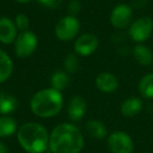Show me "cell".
Instances as JSON below:
<instances>
[{
    "mask_svg": "<svg viewBox=\"0 0 153 153\" xmlns=\"http://www.w3.org/2000/svg\"><path fill=\"white\" fill-rule=\"evenodd\" d=\"M48 147L53 153H80L84 148L83 134L72 124H59L49 135Z\"/></svg>",
    "mask_w": 153,
    "mask_h": 153,
    "instance_id": "obj_1",
    "label": "cell"
},
{
    "mask_svg": "<svg viewBox=\"0 0 153 153\" xmlns=\"http://www.w3.org/2000/svg\"><path fill=\"white\" fill-rule=\"evenodd\" d=\"M18 143L27 153H43L49 145V134L44 126L35 122L21 125L17 130Z\"/></svg>",
    "mask_w": 153,
    "mask_h": 153,
    "instance_id": "obj_2",
    "label": "cell"
},
{
    "mask_svg": "<svg viewBox=\"0 0 153 153\" xmlns=\"http://www.w3.org/2000/svg\"><path fill=\"white\" fill-rule=\"evenodd\" d=\"M63 104L64 100L61 91L49 87L37 91L30 100V106L34 114L47 119L60 113L63 108Z\"/></svg>",
    "mask_w": 153,
    "mask_h": 153,
    "instance_id": "obj_3",
    "label": "cell"
},
{
    "mask_svg": "<svg viewBox=\"0 0 153 153\" xmlns=\"http://www.w3.org/2000/svg\"><path fill=\"white\" fill-rule=\"evenodd\" d=\"M15 53L18 58L25 59L35 53L38 46V38L30 30L21 32L15 40Z\"/></svg>",
    "mask_w": 153,
    "mask_h": 153,
    "instance_id": "obj_4",
    "label": "cell"
},
{
    "mask_svg": "<svg viewBox=\"0 0 153 153\" xmlns=\"http://www.w3.org/2000/svg\"><path fill=\"white\" fill-rule=\"evenodd\" d=\"M80 32V21L76 16L68 15L61 18L55 27V34L61 41H70Z\"/></svg>",
    "mask_w": 153,
    "mask_h": 153,
    "instance_id": "obj_5",
    "label": "cell"
},
{
    "mask_svg": "<svg viewBox=\"0 0 153 153\" xmlns=\"http://www.w3.org/2000/svg\"><path fill=\"white\" fill-rule=\"evenodd\" d=\"M153 33V20L150 17L137 18L134 20L129 27V36L134 42L142 43L148 40Z\"/></svg>",
    "mask_w": 153,
    "mask_h": 153,
    "instance_id": "obj_6",
    "label": "cell"
},
{
    "mask_svg": "<svg viewBox=\"0 0 153 153\" xmlns=\"http://www.w3.org/2000/svg\"><path fill=\"white\" fill-rule=\"evenodd\" d=\"M108 148L111 153H133L134 144L131 136L124 131H114L108 136Z\"/></svg>",
    "mask_w": 153,
    "mask_h": 153,
    "instance_id": "obj_7",
    "label": "cell"
},
{
    "mask_svg": "<svg viewBox=\"0 0 153 153\" xmlns=\"http://www.w3.org/2000/svg\"><path fill=\"white\" fill-rule=\"evenodd\" d=\"M132 16H133L132 7L121 3L113 7L110 14V22L115 28L123 30L131 24Z\"/></svg>",
    "mask_w": 153,
    "mask_h": 153,
    "instance_id": "obj_8",
    "label": "cell"
},
{
    "mask_svg": "<svg viewBox=\"0 0 153 153\" xmlns=\"http://www.w3.org/2000/svg\"><path fill=\"white\" fill-rule=\"evenodd\" d=\"M99 45H100V41L98 37L91 33H86L76 39L74 48L76 55L88 57L98 49Z\"/></svg>",
    "mask_w": 153,
    "mask_h": 153,
    "instance_id": "obj_9",
    "label": "cell"
},
{
    "mask_svg": "<svg viewBox=\"0 0 153 153\" xmlns=\"http://www.w3.org/2000/svg\"><path fill=\"white\" fill-rule=\"evenodd\" d=\"M16 23L9 17H0V42L3 44H12L18 36Z\"/></svg>",
    "mask_w": 153,
    "mask_h": 153,
    "instance_id": "obj_10",
    "label": "cell"
},
{
    "mask_svg": "<svg viewBox=\"0 0 153 153\" xmlns=\"http://www.w3.org/2000/svg\"><path fill=\"white\" fill-rule=\"evenodd\" d=\"M96 86L104 94H112L119 87L117 76L110 72H102L96 78Z\"/></svg>",
    "mask_w": 153,
    "mask_h": 153,
    "instance_id": "obj_11",
    "label": "cell"
},
{
    "mask_svg": "<svg viewBox=\"0 0 153 153\" xmlns=\"http://www.w3.org/2000/svg\"><path fill=\"white\" fill-rule=\"evenodd\" d=\"M86 109H87V106H86L85 100L82 97L76 96L70 99L67 105L68 117L71 121H80L85 115Z\"/></svg>",
    "mask_w": 153,
    "mask_h": 153,
    "instance_id": "obj_12",
    "label": "cell"
},
{
    "mask_svg": "<svg viewBox=\"0 0 153 153\" xmlns=\"http://www.w3.org/2000/svg\"><path fill=\"white\" fill-rule=\"evenodd\" d=\"M143 101L142 99L137 97H131L128 98L122 103L121 112L123 115L128 117H132L134 115L138 114L143 109Z\"/></svg>",
    "mask_w": 153,
    "mask_h": 153,
    "instance_id": "obj_13",
    "label": "cell"
},
{
    "mask_svg": "<svg viewBox=\"0 0 153 153\" xmlns=\"http://www.w3.org/2000/svg\"><path fill=\"white\" fill-rule=\"evenodd\" d=\"M133 57L142 66H149L153 63V53L144 44H136L133 48Z\"/></svg>",
    "mask_w": 153,
    "mask_h": 153,
    "instance_id": "obj_14",
    "label": "cell"
},
{
    "mask_svg": "<svg viewBox=\"0 0 153 153\" xmlns=\"http://www.w3.org/2000/svg\"><path fill=\"white\" fill-rule=\"evenodd\" d=\"M14 63L11 57L0 48V84L5 82L13 74Z\"/></svg>",
    "mask_w": 153,
    "mask_h": 153,
    "instance_id": "obj_15",
    "label": "cell"
},
{
    "mask_svg": "<svg viewBox=\"0 0 153 153\" xmlns=\"http://www.w3.org/2000/svg\"><path fill=\"white\" fill-rule=\"evenodd\" d=\"M86 132L89 136L97 140H103L107 136V128L102 122L97 121V120H90L86 123L85 126Z\"/></svg>",
    "mask_w": 153,
    "mask_h": 153,
    "instance_id": "obj_16",
    "label": "cell"
},
{
    "mask_svg": "<svg viewBox=\"0 0 153 153\" xmlns=\"http://www.w3.org/2000/svg\"><path fill=\"white\" fill-rule=\"evenodd\" d=\"M18 107V101L15 97L0 91V114L9 115Z\"/></svg>",
    "mask_w": 153,
    "mask_h": 153,
    "instance_id": "obj_17",
    "label": "cell"
},
{
    "mask_svg": "<svg viewBox=\"0 0 153 153\" xmlns=\"http://www.w3.org/2000/svg\"><path fill=\"white\" fill-rule=\"evenodd\" d=\"M17 130V122L14 120V117L9 115L0 117V137L12 136Z\"/></svg>",
    "mask_w": 153,
    "mask_h": 153,
    "instance_id": "obj_18",
    "label": "cell"
},
{
    "mask_svg": "<svg viewBox=\"0 0 153 153\" xmlns=\"http://www.w3.org/2000/svg\"><path fill=\"white\" fill-rule=\"evenodd\" d=\"M51 87L60 90V91L65 89L69 84V76H68L67 72L63 71V70L55 71L51 76Z\"/></svg>",
    "mask_w": 153,
    "mask_h": 153,
    "instance_id": "obj_19",
    "label": "cell"
},
{
    "mask_svg": "<svg viewBox=\"0 0 153 153\" xmlns=\"http://www.w3.org/2000/svg\"><path fill=\"white\" fill-rule=\"evenodd\" d=\"M138 91L144 98L153 99V72L144 76L138 83Z\"/></svg>",
    "mask_w": 153,
    "mask_h": 153,
    "instance_id": "obj_20",
    "label": "cell"
},
{
    "mask_svg": "<svg viewBox=\"0 0 153 153\" xmlns=\"http://www.w3.org/2000/svg\"><path fill=\"white\" fill-rule=\"evenodd\" d=\"M63 65L65 71L68 72V74H74V72L78 71L80 67V62L76 53H68L66 56L65 60H64Z\"/></svg>",
    "mask_w": 153,
    "mask_h": 153,
    "instance_id": "obj_21",
    "label": "cell"
},
{
    "mask_svg": "<svg viewBox=\"0 0 153 153\" xmlns=\"http://www.w3.org/2000/svg\"><path fill=\"white\" fill-rule=\"evenodd\" d=\"M15 23L17 28L19 30H21V32L28 30V27H30V19H28V17L25 14H18L16 16Z\"/></svg>",
    "mask_w": 153,
    "mask_h": 153,
    "instance_id": "obj_22",
    "label": "cell"
},
{
    "mask_svg": "<svg viewBox=\"0 0 153 153\" xmlns=\"http://www.w3.org/2000/svg\"><path fill=\"white\" fill-rule=\"evenodd\" d=\"M82 9V4L79 0H71L68 4V12L71 16H76V14H79Z\"/></svg>",
    "mask_w": 153,
    "mask_h": 153,
    "instance_id": "obj_23",
    "label": "cell"
},
{
    "mask_svg": "<svg viewBox=\"0 0 153 153\" xmlns=\"http://www.w3.org/2000/svg\"><path fill=\"white\" fill-rule=\"evenodd\" d=\"M41 5L45 7H48V9L55 10L57 7H59L62 3V0H37Z\"/></svg>",
    "mask_w": 153,
    "mask_h": 153,
    "instance_id": "obj_24",
    "label": "cell"
},
{
    "mask_svg": "<svg viewBox=\"0 0 153 153\" xmlns=\"http://www.w3.org/2000/svg\"><path fill=\"white\" fill-rule=\"evenodd\" d=\"M147 4V0H132V5L133 7H143Z\"/></svg>",
    "mask_w": 153,
    "mask_h": 153,
    "instance_id": "obj_25",
    "label": "cell"
},
{
    "mask_svg": "<svg viewBox=\"0 0 153 153\" xmlns=\"http://www.w3.org/2000/svg\"><path fill=\"white\" fill-rule=\"evenodd\" d=\"M0 153H9V148L2 140H0Z\"/></svg>",
    "mask_w": 153,
    "mask_h": 153,
    "instance_id": "obj_26",
    "label": "cell"
},
{
    "mask_svg": "<svg viewBox=\"0 0 153 153\" xmlns=\"http://www.w3.org/2000/svg\"><path fill=\"white\" fill-rule=\"evenodd\" d=\"M14 1H16L18 3H27L30 1H32V0H14Z\"/></svg>",
    "mask_w": 153,
    "mask_h": 153,
    "instance_id": "obj_27",
    "label": "cell"
}]
</instances>
